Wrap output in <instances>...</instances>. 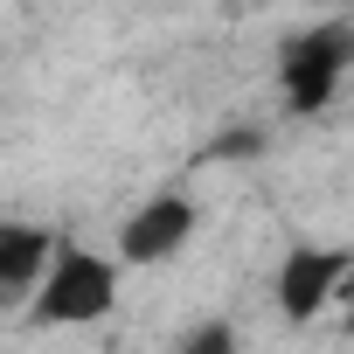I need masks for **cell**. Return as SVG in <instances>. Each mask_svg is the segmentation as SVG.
Returning a JSON list of instances; mask_svg holds the SVG:
<instances>
[{"label":"cell","mask_w":354,"mask_h":354,"mask_svg":"<svg viewBox=\"0 0 354 354\" xmlns=\"http://www.w3.org/2000/svg\"><path fill=\"white\" fill-rule=\"evenodd\" d=\"M111 306H118V264L97 257V250H84V243H56L42 285L28 292V319L49 326V333L56 326H91Z\"/></svg>","instance_id":"obj_1"},{"label":"cell","mask_w":354,"mask_h":354,"mask_svg":"<svg viewBox=\"0 0 354 354\" xmlns=\"http://www.w3.org/2000/svg\"><path fill=\"white\" fill-rule=\"evenodd\" d=\"M347 63H354V21H313V28L285 35V49H278L285 111H326Z\"/></svg>","instance_id":"obj_2"},{"label":"cell","mask_w":354,"mask_h":354,"mask_svg":"<svg viewBox=\"0 0 354 354\" xmlns=\"http://www.w3.org/2000/svg\"><path fill=\"white\" fill-rule=\"evenodd\" d=\"M347 264H354V250H333V243H299V250H285V264H278V313H285L292 326L319 319V313L340 299Z\"/></svg>","instance_id":"obj_3"},{"label":"cell","mask_w":354,"mask_h":354,"mask_svg":"<svg viewBox=\"0 0 354 354\" xmlns=\"http://www.w3.org/2000/svg\"><path fill=\"white\" fill-rule=\"evenodd\" d=\"M188 236H195V202H188V195H153L146 209L125 216V230H118V264H167Z\"/></svg>","instance_id":"obj_4"},{"label":"cell","mask_w":354,"mask_h":354,"mask_svg":"<svg viewBox=\"0 0 354 354\" xmlns=\"http://www.w3.org/2000/svg\"><path fill=\"white\" fill-rule=\"evenodd\" d=\"M56 257V236L42 223H15V216H0V299H28L42 285Z\"/></svg>","instance_id":"obj_5"},{"label":"cell","mask_w":354,"mask_h":354,"mask_svg":"<svg viewBox=\"0 0 354 354\" xmlns=\"http://www.w3.org/2000/svg\"><path fill=\"white\" fill-rule=\"evenodd\" d=\"M167 354H236V326L230 319H202V326H188L181 340H174Z\"/></svg>","instance_id":"obj_6"},{"label":"cell","mask_w":354,"mask_h":354,"mask_svg":"<svg viewBox=\"0 0 354 354\" xmlns=\"http://www.w3.org/2000/svg\"><path fill=\"white\" fill-rule=\"evenodd\" d=\"M257 153H264V125H236V132H216V139L202 146L209 167H223V160H257Z\"/></svg>","instance_id":"obj_7"},{"label":"cell","mask_w":354,"mask_h":354,"mask_svg":"<svg viewBox=\"0 0 354 354\" xmlns=\"http://www.w3.org/2000/svg\"><path fill=\"white\" fill-rule=\"evenodd\" d=\"M340 299H347V306H354V264H347V278H340Z\"/></svg>","instance_id":"obj_8"}]
</instances>
